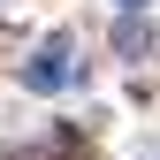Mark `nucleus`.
Returning <instances> with one entry per match:
<instances>
[{
	"label": "nucleus",
	"mask_w": 160,
	"mask_h": 160,
	"mask_svg": "<svg viewBox=\"0 0 160 160\" xmlns=\"http://www.w3.org/2000/svg\"><path fill=\"white\" fill-rule=\"evenodd\" d=\"M23 84L31 92H61V84H76V53H69V38H46V46L23 61Z\"/></svg>",
	"instance_id": "obj_1"
},
{
	"label": "nucleus",
	"mask_w": 160,
	"mask_h": 160,
	"mask_svg": "<svg viewBox=\"0 0 160 160\" xmlns=\"http://www.w3.org/2000/svg\"><path fill=\"white\" fill-rule=\"evenodd\" d=\"M114 8H130V15H137V8H152V0H114Z\"/></svg>",
	"instance_id": "obj_2"
}]
</instances>
